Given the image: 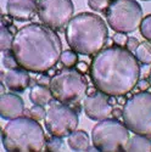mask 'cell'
Here are the masks:
<instances>
[{"instance_id": "cell-25", "label": "cell", "mask_w": 151, "mask_h": 152, "mask_svg": "<svg viewBox=\"0 0 151 152\" xmlns=\"http://www.w3.org/2000/svg\"><path fill=\"white\" fill-rule=\"evenodd\" d=\"M62 146H64V141H62V137L53 136L51 139H49V140H48L45 148L49 150V151H59V150L62 148Z\"/></svg>"}, {"instance_id": "cell-31", "label": "cell", "mask_w": 151, "mask_h": 152, "mask_svg": "<svg viewBox=\"0 0 151 152\" xmlns=\"http://www.w3.org/2000/svg\"><path fill=\"white\" fill-rule=\"evenodd\" d=\"M149 82H150V86H151V69H150V74H149Z\"/></svg>"}, {"instance_id": "cell-24", "label": "cell", "mask_w": 151, "mask_h": 152, "mask_svg": "<svg viewBox=\"0 0 151 152\" xmlns=\"http://www.w3.org/2000/svg\"><path fill=\"white\" fill-rule=\"evenodd\" d=\"M140 33L146 40L151 42V15H147L143 18L140 23Z\"/></svg>"}, {"instance_id": "cell-1", "label": "cell", "mask_w": 151, "mask_h": 152, "mask_svg": "<svg viewBox=\"0 0 151 152\" xmlns=\"http://www.w3.org/2000/svg\"><path fill=\"white\" fill-rule=\"evenodd\" d=\"M89 72L99 91L108 96H124L139 82L140 65L127 48L115 45L94 56Z\"/></svg>"}, {"instance_id": "cell-28", "label": "cell", "mask_w": 151, "mask_h": 152, "mask_svg": "<svg viewBox=\"0 0 151 152\" xmlns=\"http://www.w3.org/2000/svg\"><path fill=\"white\" fill-rule=\"evenodd\" d=\"M149 85H150V82H147V80H139L138 82V84H136V86L139 88V89L141 90V91H145L147 88H149Z\"/></svg>"}, {"instance_id": "cell-13", "label": "cell", "mask_w": 151, "mask_h": 152, "mask_svg": "<svg viewBox=\"0 0 151 152\" xmlns=\"http://www.w3.org/2000/svg\"><path fill=\"white\" fill-rule=\"evenodd\" d=\"M24 112V102L16 94L4 93L0 97V116L3 119H15Z\"/></svg>"}, {"instance_id": "cell-14", "label": "cell", "mask_w": 151, "mask_h": 152, "mask_svg": "<svg viewBox=\"0 0 151 152\" xmlns=\"http://www.w3.org/2000/svg\"><path fill=\"white\" fill-rule=\"evenodd\" d=\"M3 83L11 91L22 93L29 86L31 77L28 71L23 68H11L3 73Z\"/></svg>"}, {"instance_id": "cell-3", "label": "cell", "mask_w": 151, "mask_h": 152, "mask_svg": "<svg viewBox=\"0 0 151 152\" xmlns=\"http://www.w3.org/2000/svg\"><path fill=\"white\" fill-rule=\"evenodd\" d=\"M68 46L79 55H96L108 39L105 21L92 12H82L72 17L65 29Z\"/></svg>"}, {"instance_id": "cell-7", "label": "cell", "mask_w": 151, "mask_h": 152, "mask_svg": "<svg viewBox=\"0 0 151 152\" xmlns=\"http://www.w3.org/2000/svg\"><path fill=\"white\" fill-rule=\"evenodd\" d=\"M105 14L108 26L118 33H133L143 21V9L136 0H112Z\"/></svg>"}, {"instance_id": "cell-30", "label": "cell", "mask_w": 151, "mask_h": 152, "mask_svg": "<svg viewBox=\"0 0 151 152\" xmlns=\"http://www.w3.org/2000/svg\"><path fill=\"white\" fill-rule=\"evenodd\" d=\"M77 67H78V71H81V72H85L88 69V65L85 62H78Z\"/></svg>"}, {"instance_id": "cell-4", "label": "cell", "mask_w": 151, "mask_h": 152, "mask_svg": "<svg viewBox=\"0 0 151 152\" xmlns=\"http://www.w3.org/2000/svg\"><path fill=\"white\" fill-rule=\"evenodd\" d=\"M3 146L9 152L42 151L46 146V137L42 125L31 117L10 119L1 133Z\"/></svg>"}, {"instance_id": "cell-26", "label": "cell", "mask_w": 151, "mask_h": 152, "mask_svg": "<svg viewBox=\"0 0 151 152\" xmlns=\"http://www.w3.org/2000/svg\"><path fill=\"white\" fill-rule=\"evenodd\" d=\"M127 40H128V37H127L125 33L116 32V34L113 35V42H115L116 45H118V46H124L125 43H127Z\"/></svg>"}, {"instance_id": "cell-21", "label": "cell", "mask_w": 151, "mask_h": 152, "mask_svg": "<svg viewBox=\"0 0 151 152\" xmlns=\"http://www.w3.org/2000/svg\"><path fill=\"white\" fill-rule=\"evenodd\" d=\"M111 0H88V6L96 12H106Z\"/></svg>"}, {"instance_id": "cell-10", "label": "cell", "mask_w": 151, "mask_h": 152, "mask_svg": "<svg viewBox=\"0 0 151 152\" xmlns=\"http://www.w3.org/2000/svg\"><path fill=\"white\" fill-rule=\"evenodd\" d=\"M74 6L72 0H39L38 15L45 26L61 29L72 20Z\"/></svg>"}, {"instance_id": "cell-22", "label": "cell", "mask_w": 151, "mask_h": 152, "mask_svg": "<svg viewBox=\"0 0 151 152\" xmlns=\"http://www.w3.org/2000/svg\"><path fill=\"white\" fill-rule=\"evenodd\" d=\"M28 116L35 121H42V119H45V116H46V110L44 108V106H40V105H34L33 107L29 108L28 111Z\"/></svg>"}, {"instance_id": "cell-29", "label": "cell", "mask_w": 151, "mask_h": 152, "mask_svg": "<svg viewBox=\"0 0 151 152\" xmlns=\"http://www.w3.org/2000/svg\"><path fill=\"white\" fill-rule=\"evenodd\" d=\"M50 80H51V79H50L49 77H46V75H42V77L39 78V79H38V84H42V85H50Z\"/></svg>"}, {"instance_id": "cell-20", "label": "cell", "mask_w": 151, "mask_h": 152, "mask_svg": "<svg viewBox=\"0 0 151 152\" xmlns=\"http://www.w3.org/2000/svg\"><path fill=\"white\" fill-rule=\"evenodd\" d=\"M60 62L64 65L66 68H72L78 63V54L73 51V50H66V51H62L61 57H60Z\"/></svg>"}, {"instance_id": "cell-18", "label": "cell", "mask_w": 151, "mask_h": 152, "mask_svg": "<svg viewBox=\"0 0 151 152\" xmlns=\"http://www.w3.org/2000/svg\"><path fill=\"white\" fill-rule=\"evenodd\" d=\"M134 55L136 60L143 65H151V42L146 40L139 43V45L134 51Z\"/></svg>"}, {"instance_id": "cell-19", "label": "cell", "mask_w": 151, "mask_h": 152, "mask_svg": "<svg viewBox=\"0 0 151 152\" xmlns=\"http://www.w3.org/2000/svg\"><path fill=\"white\" fill-rule=\"evenodd\" d=\"M14 37L12 33L10 32V29L3 24L1 26V31H0V50L3 53L9 51L12 48V43H14Z\"/></svg>"}, {"instance_id": "cell-5", "label": "cell", "mask_w": 151, "mask_h": 152, "mask_svg": "<svg viewBox=\"0 0 151 152\" xmlns=\"http://www.w3.org/2000/svg\"><path fill=\"white\" fill-rule=\"evenodd\" d=\"M122 117L129 132L151 136V93L145 90L130 96L123 106Z\"/></svg>"}, {"instance_id": "cell-17", "label": "cell", "mask_w": 151, "mask_h": 152, "mask_svg": "<svg viewBox=\"0 0 151 152\" xmlns=\"http://www.w3.org/2000/svg\"><path fill=\"white\" fill-rule=\"evenodd\" d=\"M124 150L130 151V152H138V151L150 152L151 151V140L145 135L135 134L134 136L129 137V140H128L127 145H125Z\"/></svg>"}, {"instance_id": "cell-23", "label": "cell", "mask_w": 151, "mask_h": 152, "mask_svg": "<svg viewBox=\"0 0 151 152\" xmlns=\"http://www.w3.org/2000/svg\"><path fill=\"white\" fill-rule=\"evenodd\" d=\"M3 65L5 68L11 69V68H17L18 67V62L14 55V53L9 50V51H5L3 55Z\"/></svg>"}, {"instance_id": "cell-6", "label": "cell", "mask_w": 151, "mask_h": 152, "mask_svg": "<svg viewBox=\"0 0 151 152\" xmlns=\"http://www.w3.org/2000/svg\"><path fill=\"white\" fill-rule=\"evenodd\" d=\"M49 88L55 100L68 105L79 102L85 96L88 82L78 69L66 68L54 75Z\"/></svg>"}, {"instance_id": "cell-15", "label": "cell", "mask_w": 151, "mask_h": 152, "mask_svg": "<svg viewBox=\"0 0 151 152\" xmlns=\"http://www.w3.org/2000/svg\"><path fill=\"white\" fill-rule=\"evenodd\" d=\"M53 97L54 96H53L51 90H50V88H48L46 85L37 84L31 88L29 100L34 105H40V106L49 105L53 101Z\"/></svg>"}, {"instance_id": "cell-8", "label": "cell", "mask_w": 151, "mask_h": 152, "mask_svg": "<svg viewBox=\"0 0 151 152\" xmlns=\"http://www.w3.org/2000/svg\"><path fill=\"white\" fill-rule=\"evenodd\" d=\"M129 129L117 119H104L94 125L92 130V141L96 150L113 152L124 150L129 140Z\"/></svg>"}, {"instance_id": "cell-2", "label": "cell", "mask_w": 151, "mask_h": 152, "mask_svg": "<svg viewBox=\"0 0 151 152\" xmlns=\"http://www.w3.org/2000/svg\"><path fill=\"white\" fill-rule=\"evenodd\" d=\"M11 51L21 68L33 73H45L60 61L62 43L53 28L31 23L15 33Z\"/></svg>"}, {"instance_id": "cell-27", "label": "cell", "mask_w": 151, "mask_h": 152, "mask_svg": "<svg viewBox=\"0 0 151 152\" xmlns=\"http://www.w3.org/2000/svg\"><path fill=\"white\" fill-rule=\"evenodd\" d=\"M138 45H139V40H138L136 38H133V37L128 38L127 43H125V48H127L129 51H132V53L135 51V49L138 48Z\"/></svg>"}, {"instance_id": "cell-16", "label": "cell", "mask_w": 151, "mask_h": 152, "mask_svg": "<svg viewBox=\"0 0 151 152\" xmlns=\"http://www.w3.org/2000/svg\"><path fill=\"white\" fill-rule=\"evenodd\" d=\"M67 144L73 151H85L90 147V137L86 132L76 129L67 136Z\"/></svg>"}, {"instance_id": "cell-11", "label": "cell", "mask_w": 151, "mask_h": 152, "mask_svg": "<svg viewBox=\"0 0 151 152\" xmlns=\"http://www.w3.org/2000/svg\"><path fill=\"white\" fill-rule=\"evenodd\" d=\"M83 108H84L86 117L96 122L110 118V116L113 112L108 95L99 90L90 93L88 96L84 97Z\"/></svg>"}, {"instance_id": "cell-12", "label": "cell", "mask_w": 151, "mask_h": 152, "mask_svg": "<svg viewBox=\"0 0 151 152\" xmlns=\"http://www.w3.org/2000/svg\"><path fill=\"white\" fill-rule=\"evenodd\" d=\"M7 15L16 21L26 22L32 20L38 12L37 0H7Z\"/></svg>"}, {"instance_id": "cell-9", "label": "cell", "mask_w": 151, "mask_h": 152, "mask_svg": "<svg viewBox=\"0 0 151 152\" xmlns=\"http://www.w3.org/2000/svg\"><path fill=\"white\" fill-rule=\"evenodd\" d=\"M44 122L51 136L66 137L77 129L79 117L78 113L68 105L56 100L49 104Z\"/></svg>"}]
</instances>
